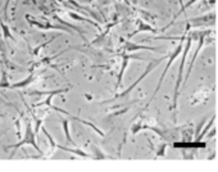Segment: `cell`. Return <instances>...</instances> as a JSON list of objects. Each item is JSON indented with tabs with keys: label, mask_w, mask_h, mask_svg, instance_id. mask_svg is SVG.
I'll return each instance as SVG.
<instances>
[{
	"label": "cell",
	"mask_w": 218,
	"mask_h": 172,
	"mask_svg": "<svg viewBox=\"0 0 218 172\" xmlns=\"http://www.w3.org/2000/svg\"><path fill=\"white\" fill-rule=\"evenodd\" d=\"M35 135H36V132H35V130L32 129V125L30 124V122H27V127H26V134H25V138H23V139H21L18 144L8 145L5 149H9V148H14V149H18V148H22L23 145H26V144H30V145H32L33 148H35L36 150H37V152H39L40 154H42V152L40 150V148L37 146V144H36Z\"/></svg>",
	"instance_id": "1"
},
{
	"label": "cell",
	"mask_w": 218,
	"mask_h": 172,
	"mask_svg": "<svg viewBox=\"0 0 218 172\" xmlns=\"http://www.w3.org/2000/svg\"><path fill=\"white\" fill-rule=\"evenodd\" d=\"M0 27H2V30H3V33H4V38H5V39H9V40H12V41H14L13 35H12L9 27L7 26V24L4 23V21L2 19V17H0Z\"/></svg>",
	"instance_id": "2"
},
{
	"label": "cell",
	"mask_w": 218,
	"mask_h": 172,
	"mask_svg": "<svg viewBox=\"0 0 218 172\" xmlns=\"http://www.w3.org/2000/svg\"><path fill=\"white\" fill-rule=\"evenodd\" d=\"M50 41H53V39H52ZM50 41H46V43H44V44H41V45H39V46H36V48L33 49V50H32V53H31V54H32V55H37V54H39V52L41 50V49H42L44 46H46V45H47V44H49Z\"/></svg>",
	"instance_id": "3"
},
{
	"label": "cell",
	"mask_w": 218,
	"mask_h": 172,
	"mask_svg": "<svg viewBox=\"0 0 218 172\" xmlns=\"http://www.w3.org/2000/svg\"><path fill=\"white\" fill-rule=\"evenodd\" d=\"M16 127H17V135L21 136V118H18L16 121Z\"/></svg>",
	"instance_id": "4"
},
{
	"label": "cell",
	"mask_w": 218,
	"mask_h": 172,
	"mask_svg": "<svg viewBox=\"0 0 218 172\" xmlns=\"http://www.w3.org/2000/svg\"><path fill=\"white\" fill-rule=\"evenodd\" d=\"M9 4H10V0H7L5 2V5H4V14L8 16V8H9Z\"/></svg>",
	"instance_id": "5"
}]
</instances>
